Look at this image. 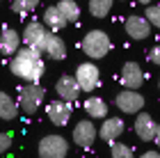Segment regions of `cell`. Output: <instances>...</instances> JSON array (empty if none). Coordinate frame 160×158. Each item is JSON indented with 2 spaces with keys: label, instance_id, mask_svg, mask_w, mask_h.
Here are the masks:
<instances>
[{
  "label": "cell",
  "instance_id": "obj_4",
  "mask_svg": "<svg viewBox=\"0 0 160 158\" xmlns=\"http://www.w3.org/2000/svg\"><path fill=\"white\" fill-rule=\"evenodd\" d=\"M69 154V142L62 138V135H46L39 142V156L41 158H64Z\"/></svg>",
  "mask_w": 160,
  "mask_h": 158
},
{
  "label": "cell",
  "instance_id": "obj_27",
  "mask_svg": "<svg viewBox=\"0 0 160 158\" xmlns=\"http://www.w3.org/2000/svg\"><path fill=\"white\" fill-rule=\"evenodd\" d=\"M142 156L144 158H158V149H149V151H144Z\"/></svg>",
  "mask_w": 160,
  "mask_h": 158
},
{
  "label": "cell",
  "instance_id": "obj_1",
  "mask_svg": "<svg viewBox=\"0 0 160 158\" xmlns=\"http://www.w3.org/2000/svg\"><path fill=\"white\" fill-rule=\"evenodd\" d=\"M12 74L21 78L25 83H39L43 76V60H41V51L39 48H18L12 55V64H9Z\"/></svg>",
  "mask_w": 160,
  "mask_h": 158
},
{
  "label": "cell",
  "instance_id": "obj_25",
  "mask_svg": "<svg viewBox=\"0 0 160 158\" xmlns=\"http://www.w3.org/2000/svg\"><path fill=\"white\" fill-rule=\"evenodd\" d=\"M9 147H12V133H0V156L9 151Z\"/></svg>",
  "mask_w": 160,
  "mask_h": 158
},
{
  "label": "cell",
  "instance_id": "obj_31",
  "mask_svg": "<svg viewBox=\"0 0 160 158\" xmlns=\"http://www.w3.org/2000/svg\"><path fill=\"white\" fill-rule=\"evenodd\" d=\"M0 32H2V28H0Z\"/></svg>",
  "mask_w": 160,
  "mask_h": 158
},
{
  "label": "cell",
  "instance_id": "obj_21",
  "mask_svg": "<svg viewBox=\"0 0 160 158\" xmlns=\"http://www.w3.org/2000/svg\"><path fill=\"white\" fill-rule=\"evenodd\" d=\"M112 3L114 0H89V14L96 18H105L112 9Z\"/></svg>",
  "mask_w": 160,
  "mask_h": 158
},
{
  "label": "cell",
  "instance_id": "obj_28",
  "mask_svg": "<svg viewBox=\"0 0 160 158\" xmlns=\"http://www.w3.org/2000/svg\"><path fill=\"white\" fill-rule=\"evenodd\" d=\"M153 142H156V147L160 149V124H158V128H156V135H153Z\"/></svg>",
  "mask_w": 160,
  "mask_h": 158
},
{
  "label": "cell",
  "instance_id": "obj_24",
  "mask_svg": "<svg viewBox=\"0 0 160 158\" xmlns=\"http://www.w3.org/2000/svg\"><path fill=\"white\" fill-rule=\"evenodd\" d=\"M144 16L149 18V23L153 25V28H160V5H147Z\"/></svg>",
  "mask_w": 160,
  "mask_h": 158
},
{
  "label": "cell",
  "instance_id": "obj_20",
  "mask_svg": "<svg viewBox=\"0 0 160 158\" xmlns=\"http://www.w3.org/2000/svg\"><path fill=\"white\" fill-rule=\"evenodd\" d=\"M57 7H60V12L64 14V18H67L69 23H76L80 18V7H78L76 0H60Z\"/></svg>",
  "mask_w": 160,
  "mask_h": 158
},
{
  "label": "cell",
  "instance_id": "obj_26",
  "mask_svg": "<svg viewBox=\"0 0 160 158\" xmlns=\"http://www.w3.org/2000/svg\"><path fill=\"white\" fill-rule=\"evenodd\" d=\"M149 62H151V64H156V67H160V44L153 46V48L149 51Z\"/></svg>",
  "mask_w": 160,
  "mask_h": 158
},
{
  "label": "cell",
  "instance_id": "obj_10",
  "mask_svg": "<svg viewBox=\"0 0 160 158\" xmlns=\"http://www.w3.org/2000/svg\"><path fill=\"white\" fill-rule=\"evenodd\" d=\"M55 92H57V96H60V99L73 103L76 99L80 96L82 87H80V83H78L76 76H60V78H57V83H55Z\"/></svg>",
  "mask_w": 160,
  "mask_h": 158
},
{
  "label": "cell",
  "instance_id": "obj_19",
  "mask_svg": "<svg viewBox=\"0 0 160 158\" xmlns=\"http://www.w3.org/2000/svg\"><path fill=\"white\" fill-rule=\"evenodd\" d=\"M82 108H85V112L89 115L92 119H105L108 117V103L101 96H89L82 103Z\"/></svg>",
  "mask_w": 160,
  "mask_h": 158
},
{
  "label": "cell",
  "instance_id": "obj_9",
  "mask_svg": "<svg viewBox=\"0 0 160 158\" xmlns=\"http://www.w3.org/2000/svg\"><path fill=\"white\" fill-rule=\"evenodd\" d=\"M123 28H126V34L130 39H135V41H144L151 34V30H153V25L149 23V18L147 16H137V14L135 16H128Z\"/></svg>",
  "mask_w": 160,
  "mask_h": 158
},
{
  "label": "cell",
  "instance_id": "obj_32",
  "mask_svg": "<svg viewBox=\"0 0 160 158\" xmlns=\"http://www.w3.org/2000/svg\"><path fill=\"white\" fill-rule=\"evenodd\" d=\"M0 3H2V0H0Z\"/></svg>",
  "mask_w": 160,
  "mask_h": 158
},
{
  "label": "cell",
  "instance_id": "obj_17",
  "mask_svg": "<svg viewBox=\"0 0 160 158\" xmlns=\"http://www.w3.org/2000/svg\"><path fill=\"white\" fill-rule=\"evenodd\" d=\"M43 23H46V28H50L53 32H60V30H64V25H67L69 21L64 18L60 7L53 5V7H46V12H43Z\"/></svg>",
  "mask_w": 160,
  "mask_h": 158
},
{
  "label": "cell",
  "instance_id": "obj_14",
  "mask_svg": "<svg viewBox=\"0 0 160 158\" xmlns=\"http://www.w3.org/2000/svg\"><path fill=\"white\" fill-rule=\"evenodd\" d=\"M123 128H126V126H123V119L121 117H105L103 124H101V128H98V135H101V140H103V142L112 145L114 140L121 138Z\"/></svg>",
  "mask_w": 160,
  "mask_h": 158
},
{
  "label": "cell",
  "instance_id": "obj_23",
  "mask_svg": "<svg viewBox=\"0 0 160 158\" xmlns=\"http://www.w3.org/2000/svg\"><path fill=\"white\" fill-rule=\"evenodd\" d=\"M110 154L114 158H130V156H133V149H130L128 145H121V142L114 140L112 145H110Z\"/></svg>",
  "mask_w": 160,
  "mask_h": 158
},
{
  "label": "cell",
  "instance_id": "obj_7",
  "mask_svg": "<svg viewBox=\"0 0 160 158\" xmlns=\"http://www.w3.org/2000/svg\"><path fill=\"white\" fill-rule=\"evenodd\" d=\"M76 78L80 83V87L82 92H94L96 87H101V71L94 62H82L78 64L76 69Z\"/></svg>",
  "mask_w": 160,
  "mask_h": 158
},
{
  "label": "cell",
  "instance_id": "obj_18",
  "mask_svg": "<svg viewBox=\"0 0 160 158\" xmlns=\"http://www.w3.org/2000/svg\"><path fill=\"white\" fill-rule=\"evenodd\" d=\"M18 110H21L18 101H14L7 92H0V119H2V121L16 119L18 117Z\"/></svg>",
  "mask_w": 160,
  "mask_h": 158
},
{
  "label": "cell",
  "instance_id": "obj_2",
  "mask_svg": "<svg viewBox=\"0 0 160 158\" xmlns=\"http://www.w3.org/2000/svg\"><path fill=\"white\" fill-rule=\"evenodd\" d=\"M82 51L92 60H101V57H105L112 51V41L108 37V32H103V30H89L82 37Z\"/></svg>",
  "mask_w": 160,
  "mask_h": 158
},
{
  "label": "cell",
  "instance_id": "obj_15",
  "mask_svg": "<svg viewBox=\"0 0 160 158\" xmlns=\"http://www.w3.org/2000/svg\"><path fill=\"white\" fill-rule=\"evenodd\" d=\"M156 128L158 124L153 121V117H151L149 112H137V119H135V133H137V138L144 140V142H151L153 140V135H156Z\"/></svg>",
  "mask_w": 160,
  "mask_h": 158
},
{
  "label": "cell",
  "instance_id": "obj_11",
  "mask_svg": "<svg viewBox=\"0 0 160 158\" xmlns=\"http://www.w3.org/2000/svg\"><path fill=\"white\" fill-rule=\"evenodd\" d=\"M144 71H142V67L137 62H126L121 67V85L123 87H128V89H140L142 85H144Z\"/></svg>",
  "mask_w": 160,
  "mask_h": 158
},
{
  "label": "cell",
  "instance_id": "obj_22",
  "mask_svg": "<svg viewBox=\"0 0 160 158\" xmlns=\"http://www.w3.org/2000/svg\"><path fill=\"white\" fill-rule=\"evenodd\" d=\"M39 7V0H12L14 14H32Z\"/></svg>",
  "mask_w": 160,
  "mask_h": 158
},
{
  "label": "cell",
  "instance_id": "obj_29",
  "mask_svg": "<svg viewBox=\"0 0 160 158\" xmlns=\"http://www.w3.org/2000/svg\"><path fill=\"white\" fill-rule=\"evenodd\" d=\"M137 3H142V5H151V0H137Z\"/></svg>",
  "mask_w": 160,
  "mask_h": 158
},
{
  "label": "cell",
  "instance_id": "obj_5",
  "mask_svg": "<svg viewBox=\"0 0 160 158\" xmlns=\"http://www.w3.org/2000/svg\"><path fill=\"white\" fill-rule=\"evenodd\" d=\"M71 138H73V142L80 149H89L94 142H96V138H98V128H96V124H94L92 119H80L73 126Z\"/></svg>",
  "mask_w": 160,
  "mask_h": 158
},
{
  "label": "cell",
  "instance_id": "obj_12",
  "mask_svg": "<svg viewBox=\"0 0 160 158\" xmlns=\"http://www.w3.org/2000/svg\"><path fill=\"white\" fill-rule=\"evenodd\" d=\"M46 25L41 21H30L25 28H23V44L30 46V48H39L43 46V39H46Z\"/></svg>",
  "mask_w": 160,
  "mask_h": 158
},
{
  "label": "cell",
  "instance_id": "obj_30",
  "mask_svg": "<svg viewBox=\"0 0 160 158\" xmlns=\"http://www.w3.org/2000/svg\"><path fill=\"white\" fill-rule=\"evenodd\" d=\"M158 89H160V78H158Z\"/></svg>",
  "mask_w": 160,
  "mask_h": 158
},
{
  "label": "cell",
  "instance_id": "obj_13",
  "mask_svg": "<svg viewBox=\"0 0 160 158\" xmlns=\"http://www.w3.org/2000/svg\"><path fill=\"white\" fill-rule=\"evenodd\" d=\"M41 53H46V57H50V60H64L67 57V44L57 32H48L43 39Z\"/></svg>",
  "mask_w": 160,
  "mask_h": 158
},
{
  "label": "cell",
  "instance_id": "obj_16",
  "mask_svg": "<svg viewBox=\"0 0 160 158\" xmlns=\"http://www.w3.org/2000/svg\"><path fill=\"white\" fill-rule=\"evenodd\" d=\"M23 44V34H18L12 28H2L0 32V53L2 55H14Z\"/></svg>",
  "mask_w": 160,
  "mask_h": 158
},
{
  "label": "cell",
  "instance_id": "obj_3",
  "mask_svg": "<svg viewBox=\"0 0 160 158\" xmlns=\"http://www.w3.org/2000/svg\"><path fill=\"white\" fill-rule=\"evenodd\" d=\"M43 96H46L43 87H39L37 83H25V87H21V94H18L21 110L25 115H34L39 110V105L43 103Z\"/></svg>",
  "mask_w": 160,
  "mask_h": 158
},
{
  "label": "cell",
  "instance_id": "obj_8",
  "mask_svg": "<svg viewBox=\"0 0 160 158\" xmlns=\"http://www.w3.org/2000/svg\"><path fill=\"white\" fill-rule=\"evenodd\" d=\"M46 115H48V119H50L53 126H67L71 115H73V108H71L69 101H64V99L57 96V101L46 103Z\"/></svg>",
  "mask_w": 160,
  "mask_h": 158
},
{
  "label": "cell",
  "instance_id": "obj_6",
  "mask_svg": "<svg viewBox=\"0 0 160 158\" xmlns=\"http://www.w3.org/2000/svg\"><path fill=\"white\" fill-rule=\"evenodd\" d=\"M114 105L119 108L123 115H137L144 108V96L140 94V89H121L117 99H114Z\"/></svg>",
  "mask_w": 160,
  "mask_h": 158
}]
</instances>
